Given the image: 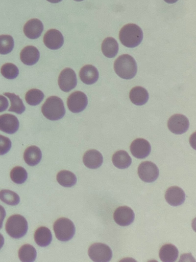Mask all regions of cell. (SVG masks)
<instances>
[{
	"label": "cell",
	"instance_id": "1",
	"mask_svg": "<svg viewBox=\"0 0 196 262\" xmlns=\"http://www.w3.org/2000/svg\"><path fill=\"white\" fill-rule=\"evenodd\" d=\"M114 69L118 76L125 79L133 78L137 71L135 59L128 54L121 55L115 60Z\"/></svg>",
	"mask_w": 196,
	"mask_h": 262
},
{
	"label": "cell",
	"instance_id": "2",
	"mask_svg": "<svg viewBox=\"0 0 196 262\" xmlns=\"http://www.w3.org/2000/svg\"><path fill=\"white\" fill-rule=\"evenodd\" d=\"M120 42L128 48H134L138 46L143 38L141 29L134 24H128L124 26L119 33Z\"/></svg>",
	"mask_w": 196,
	"mask_h": 262
},
{
	"label": "cell",
	"instance_id": "3",
	"mask_svg": "<svg viewBox=\"0 0 196 262\" xmlns=\"http://www.w3.org/2000/svg\"><path fill=\"white\" fill-rule=\"evenodd\" d=\"M41 111L45 117L50 120H57L65 115V110L63 101L59 97L52 96L43 103Z\"/></svg>",
	"mask_w": 196,
	"mask_h": 262
},
{
	"label": "cell",
	"instance_id": "4",
	"mask_svg": "<svg viewBox=\"0 0 196 262\" xmlns=\"http://www.w3.org/2000/svg\"><path fill=\"white\" fill-rule=\"evenodd\" d=\"M28 228L26 219L20 214H13L7 220L5 229L7 233L11 237L19 238L27 232Z\"/></svg>",
	"mask_w": 196,
	"mask_h": 262
},
{
	"label": "cell",
	"instance_id": "5",
	"mask_svg": "<svg viewBox=\"0 0 196 262\" xmlns=\"http://www.w3.org/2000/svg\"><path fill=\"white\" fill-rule=\"evenodd\" d=\"M56 238L62 242H66L72 238L75 233V227L72 222L65 217L57 219L53 225Z\"/></svg>",
	"mask_w": 196,
	"mask_h": 262
},
{
	"label": "cell",
	"instance_id": "6",
	"mask_svg": "<svg viewBox=\"0 0 196 262\" xmlns=\"http://www.w3.org/2000/svg\"><path fill=\"white\" fill-rule=\"evenodd\" d=\"M88 254L90 258L95 262H107L111 260L112 252L106 244L96 243L89 248Z\"/></svg>",
	"mask_w": 196,
	"mask_h": 262
},
{
	"label": "cell",
	"instance_id": "7",
	"mask_svg": "<svg viewBox=\"0 0 196 262\" xmlns=\"http://www.w3.org/2000/svg\"><path fill=\"white\" fill-rule=\"evenodd\" d=\"M137 171L140 179L147 183L155 181L159 174L157 166L151 161H144L141 163L138 167Z\"/></svg>",
	"mask_w": 196,
	"mask_h": 262
},
{
	"label": "cell",
	"instance_id": "8",
	"mask_svg": "<svg viewBox=\"0 0 196 262\" xmlns=\"http://www.w3.org/2000/svg\"><path fill=\"white\" fill-rule=\"evenodd\" d=\"M67 104L71 112L80 113L86 107L88 104L87 97L83 92L75 91L68 96Z\"/></svg>",
	"mask_w": 196,
	"mask_h": 262
},
{
	"label": "cell",
	"instance_id": "9",
	"mask_svg": "<svg viewBox=\"0 0 196 262\" xmlns=\"http://www.w3.org/2000/svg\"><path fill=\"white\" fill-rule=\"evenodd\" d=\"M58 81L60 89L63 92H68L77 85L76 73L72 69L65 68L61 72Z\"/></svg>",
	"mask_w": 196,
	"mask_h": 262
},
{
	"label": "cell",
	"instance_id": "10",
	"mask_svg": "<svg viewBox=\"0 0 196 262\" xmlns=\"http://www.w3.org/2000/svg\"><path fill=\"white\" fill-rule=\"evenodd\" d=\"M189 126L188 119L182 114H175L172 116L167 122L169 130L177 135L185 133L188 130Z\"/></svg>",
	"mask_w": 196,
	"mask_h": 262
},
{
	"label": "cell",
	"instance_id": "11",
	"mask_svg": "<svg viewBox=\"0 0 196 262\" xmlns=\"http://www.w3.org/2000/svg\"><path fill=\"white\" fill-rule=\"evenodd\" d=\"M135 214L133 210L128 206H123L117 208L113 213L115 223L121 226H127L133 222Z\"/></svg>",
	"mask_w": 196,
	"mask_h": 262
},
{
	"label": "cell",
	"instance_id": "12",
	"mask_svg": "<svg viewBox=\"0 0 196 262\" xmlns=\"http://www.w3.org/2000/svg\"><path fill=\"white\" fill-rule=\"evenodd\" d=\"M132 155L138 159H143L149 155L151 147L150 143L144 139L134 140L130 146Z\"/></svg>",
	"mask_w": 196,
	"mask_h": 262
},
{
	"label": "cell",
	"instance_id": "13",
	"mask_svg": "<svg viewBox=\"0 0 196 262\" xmlns=\"http://www.w3.org/2000/svg\"><path fill=\"white\" fill-rule=\"evenodd\" d=\"M43 42L45 46L50 49L57 50L63 45L64 38L59 30L50 29L44 34Z\"/></svg>",
	"mask_w": 196,
	"mask_h": 262
},
{
	"label": "cell",
	"instance_id": "14",
	"mask_svg": "<svg viewBox=\"0 0 196 262\" xmlns=\"http://www.w3.org/2000/svg\"><path fill=\"white\" fill-rule=\"evenodd\" d=\"M19 128V121L14 115L5 114L0 115V130L5 133L12 134Z\"/></svg>",
	"mask_w": 196,
	"mask_h": 262
},
{
	"label": "cell",
	"instance_id": "15",
	"mask_svg": "<svg viewBox=\"0 0 196 262\" xmlns=\"http://www.w3.org/2000/svg\"><path fill=\"white\" fill-rule=\"evenodd\" d=\"M165 198L169 205L173 206H177L181 205L184 202L185 194L180 187L173 186L166 190Z\"/></svg>",
	"mask_w": 196,
	"mask_h": 262
},
{
	"label": "cell",
	"instance_id": "16",
	"mask_svg": "<svg viewBox=\"0 0 196 262\" xmlns=\"http://www.w3.org/2000/svg\"><path fill=\"white\" fill-rule=\"evenodd\" d=\"M43 30V25L38 19L33 18L28 20L24 25L23 32L30 39H34L41 35Z\"/></svg>",
	"mask_w": 196,
	"mask_h": 262
},
{
	"label": "cell",
	"instance_id": "17",
	"mask_svg": "<svg viewBox=\"0 0 196 262\" xmlns=\"http://www.w3.org/2000/svg\"><path fill=\"white\" fill-rule=\"evenodd\" d=\"M83 161L87 168L96 169L102 164L103 158L101 152L97 150L89 149L84 153Z\"/></svg>",
	"mask_w": 196,
	"mask_h": 262
},
{
	"label": "cell",
	"instance_id": "18",
	"mask_svg": "<svg viewBox=\"0 0 196 262\" xmlns=\"http://www.w3.org/2000/svg\"><path fill=\"white\" fill-rule=\"evenodd\" d=\"M40 53L38 50L33 46L24 47L20 53L21 61L25 64L32 66L39 60Z\"/></svg>",
	"mask_w": 196,
	"mask_h": 262
},
{
	"label": "cell",
	"instance_id": "19",
	"mask_svg": "<svg viewBox=\"0 0 196 262\" xmlns=\"http://www.w3.org/2000/svg\"><path fill=\"white\" fill-rule=\"evenodd\" d=\"M79 76L83 82L86 84H92L98 80L99 72L93 66L87 64L81 69Z\"/></svg>",
	"mask_w": 196,
	"mask_h": 262
},
{
	"label": "cell",
	"instance_id": "20",
	"mask_svg": "<svg viewBox=\"0 0 196 262\" xmlns=\"http://www.w3.org/2000/svg\"><path fill=\"white\" fill-rule=\"evenodd\" d=\"M159 256L160 260L163 262H173L178 257V250L174 245L166 244L160 249Z\"/></svg>",
	"mask_w": 196,
	"mask_h": 262
},
{
	"label": "cell",
	"instance_id": "21",
	"mask_svg": "<svg viewBox=\"0 0 196 262\" xmlns=\"http://www.w3.org/2000/svg\"><path fill=\"white\" fill-rule=\"evenodd\" d=\"M129 98L133 104L136 105H142L148 101L149 93L144 88L137 86L131 90Z\"/></svg>",
	"mask_w": 196,
	"mask_h": 262
},
{
	"label": "cell",
	"instance_id": "22",
	"mask_svg": "<svg viewBox=\"0 0 196 262\" xmlns=\"http://www.w3.org/2000/svg\"><path fill=\"white\" fill-rule=\"evenodd\" d=\"M42 158V154L39 148L32 145L27 147L23 153V159L26 163L31 166L38 164Z\"/></svg>",
	"mask_w": 196,
	"mask_h": 262
},
{
	"label": "cell",
	"instance_id": "23",
	"mask_svg": "<svg viewBox=\"0 0 196 262\" xmlns=\"http://www.w3.org/2000/svg\"><path fill=\"white\" fill-rule=\"evenodd\" d=\"M34 240L40 247H46L50 244L52 235L50 230L44 226L37 228L34 233Z\"/></svg>",
	"mask_w": 196,
	"mask_h": 262
},
{
	"label": "cell",
	"instance_id": "24",
	"mask_svg": "<svg viewBox=\"0 0 196 262\" xmlns=\"http://www.w3.org/2000/svg\"><path fill=\"white\" fill-rule=\"evenodd\" d=\"M113 165L119 169L128 168L132 163V160L128 153L122 150L116 151L112 156Z\"/></svg>",
	"mask_w": 196,
	"mask_h": 262
},
{
	"label": "cell",
	"instance_id": "25",
	"mask_svg": "<svg viewBox=\"0 0 196 262\" xmlns=\"http://www.w3.org/2000/svg\"><path fill=\"white\" fill-rule=\"evenodd\" d=\"M103 54L108 58H113L115 56L118 51V45L117 41L113 37L106 38L101 46Z\"/></svg>",
	"mask_w": 196,
	"mask_h": 262
},
{
	"label": "cell",
	"instance_id": "26",
	"mask_svg": "<svg viewBox=\"0 0 196 262\" xmlns=\"http://www.w3.org/2000/svg\"><path fill=\"white\" fill-rule=\"evenodd\" d=\"M56 179L59 184L65 187H72L77 182V178L75 174L67 170H62L59 171L57 174Z\"/></svg>",
	"mask_w": 196,
	"mask_h": 262
},
{
	"label": "cell",
	"instance_id": "27",
	"mask_svg": "<svg viewBox=\"0 0 196 262\" xmlns=\"http://www.w3.org/2000/svg\"><path fill=\"white\" fill-rule=\"evenodd\" d=\"M37 252L35 248L30 244L22 245L18 250V257L22 262H31L35 260Z\"/></svg>",
	"mask_w": 196,
	"mask_h": 262
},
{
	"label": "cell",
	"instance_id": "28",
	"mask_svg": "<svg viewBox=\"0 0 196 262\" xmlns=\"http://www.w3.org/2000/svg\"><path fill=\"white\" fill-rule=\"evenodd\" d=\"M4 95L9 99L11 103L9 111L15 112L18 114H22L24 111L26 107L22 100L18 95L9 92L5 93Z\"/></svg>",
	"mask_w": 196,
	"mask_h": 262
},
{
	"label": "cell",
	"instance_id": "29",
	"mask_svg": "<svg viewBox=\"0 0 196 262\" xmlns=\"http://www.w3.org/2000/svg\"><path fill=\"white\" fill-rule=\"evenodd\" d=\"M0 200L5 203L12 206L17 205L20 202L19 195L14 191L8 189L0 191Z\"/></svg>",
	"mask_w": 196,
	"mask_h": 262
},
{
	"label": "cell",
	"instance_id": "30",
	"mask_svg": "<svg viewBox=\"0 0 196 262\" xmlns=\"http://www.w3.org/2000/svg\"><path fill=\"white\" fill-rule=\"evenodd\" d=\"M44 98V94L38 89H33L28 91L25 96L26 101L31 105L39 104Z\"/></svg>",
	"mask_w": 196,
	"mask_h": 262
},
{
	"label": "cell",
	"instance_id": "31",
	"mask_svg": "<svg viewBox=\"0 0 196 262\" xmlns=\"http://www.w3.org/2000/svg\"><path fill=\"white\" fill-rule=\"evenodd\" d=\"M14 46L13 37L9 35H0V54L3 55L10 53Z\"/></svg>",
	"mask_w": 196,
	"mask_h": 262
},
{
	"label": "cell",
	"instance_id": "32",
	"mask_svg": "<svg viewBox=\"0 0 196 262\" xmlns=\"http://www.w3.org/2000/svg\"><path fill=\"white\" fill-rule=\"evenodd\" d=\"M10 176L12 181L16 184L24 183L28 178L26 170L21 166L14 167L11 170Z\"/></svg>",
	"mask_w": 196,
	"mask_h": 262
},
{
	"label": "cell",
	"instance_id": "33",
	"mask_svg": "<svg viewBox=\"0 0 196 262\" xmlns=\"http://www.w3.org/2000/svg\"><path fill=\"white\" fill-rule=\"evenodd\" d=\"M2 75L8 79L15 78L19 74L18 68L12 63H6L2 66L1 69Z\"/></svg>",
	"mask_w": 196,
	"mask_h": 262
},
{
	"label": "cell",
	"instance_id": "34",
	"mask_svg": "<svg viewBox=\"0 0 196 262\" xmlns=\"http://www.w3.org/2000/svg\"><path fill=\"white\" fill-rule=\"evenodd\" d=\"M11 147V141L5 136L0 135V155L7 153Z\"/></svg>",
	"mask_w": 196,
	"mask_h": 262
},
{
	"label": "cell",
	"instance_id": "35",
	"mask_svg": "<svg viewBox=\"0 0 196 262\" xmlns=\"http://www.w3.org/2000/svg\"><path fill=\"white\" fill-rule=\"evenodd\" d=\"M8 101L4 96L0 95V112H4L8 107Z\"/></svg>",
	"mask_w": 196,
	"mask_h": 262
},
{
	"label": "cell",
	"instance_id": "36",
	"mask_svg": "<svg viewBox=\"0 0 196 262\" xmlns=\"http://www.w3.org/2000/svg\"><path fill=\"white\" fill-rule=\"evenodd\" d=\"M6 216V211L5 208L0 205V229L3 226V221Z\"/></svg>",
	"mask_w": 196,
	"mask_h": 262
},
{
	"label": "cell",
	"instance_id": "37",
	"mask_svg": "<svg viewBox=\"0 0 196 262\" xmlns=\"http://www.w3.org/2000/svg\"><path fill=\"white\" fill-rule=\"evenodd\" d=\"M4 244V238L2 234L0 233V249L3 247Z\"/></svg>",
	"mask_w": 196,
	"mask_h": 262
},
{
	"label": "cell",
	"instance_id": "38",
	"mask_svg": "<svg viewBox=\"0 0 196 262\" xmlns=\"http://www.w3.org/2000/svg\"><path fill=\"white\" fill-rule=\"evenodd\" d=\"M166 3L173 4L178 1V0H164Z\"/></svg>",
	"mask_w": 196,
	"mask_h": 262
},
{
	"label": "cell",
	"instance_id": "39",
	"mask_svg": "<svg viewBox=\"0 0 196 262\" xmlns=\"http://www.w3.org/2000/svg\"><path fill=\"white\" fill-rule=\"evenodd\" d=\"M52 3H58L60 2L62 0H46Z\"/></svg>",
	"mask_w": 196,
	"mask_h": 262
},
{
	"label": "cell",
	"instance_id": "40",
	"mask_svg": "<svg viewBox=\"0 0 196 262\" xmlns=\"http://www.w3.org/2000/svg\"><path fill=\"white\" fill-rule=\"evenodd\" d=\"M75 1H77V2H81V1H82L83 0H74Z\"/></svg>",
	"mask_w": 196,
	"mask_h": 262
}]
</instances>
